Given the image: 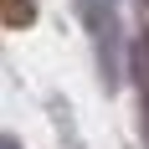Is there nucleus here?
Returning <instances> with one entry per match:
<instances>
[{
  "label": "nucleus",
  "mask_w": 149,
  "mask_h": 149,
  "mask_svg": "<svg viewBox=\"0 0 149 149\" xmlns=\"http://www.w3.org/2000/svg\"><path fill=\"white\" fill-rule=\"evenodd\" d=\"M31 15H36V0H5V26L10 31L31 26Z\"/></svg>",
  "instance_id": "nucleus-1"
},
{
  "label": "nucleus",
  "mask_w": 149,
  "mask_h": 149,
  "mask_svg": "<svg viewBox=\"0 0 149 149\" xmlns=\"http://www.w3.org/2000/svg\"><path fill=\"white\" fill-rule=\"evenodd\" d=\"M5 149H15V139H5Z\"/></svg>",
  "instance_id": "nucleus-2"
}]
</instances>
